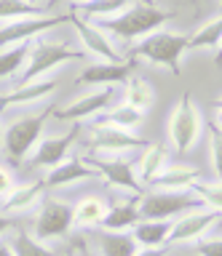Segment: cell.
Segmentation results:
<instances>
[{
	"label": "cell",
	"instance_id": "1",
	"mask_svg": "<svg viewBox=\"0 0 222 256\" xmlns=\"http://www.w3.org/2000/svg\"><path fill=\"white\" fill-rule=\"evenodd\" d=\"M169 19H174V11H166V8L153 6V3H134L123 14L113 16V19L91 22V24H97L107 38L113 35L121 40H142L158 32Z\"/></svg>",
	"mask_w": 222,
	"mask_h": 256
},
{
	"label": "cell",
	"instance_id": "2",
	"mask_svg": "<svg viewBox=\"0 0 222 256\" xmlns=\"http://www.w3.org/2000/svg\"><path fill=\"white\" fill-rule=\"evenodd\" d=\"M185 51H190V38L187 35H179V32H166V30H158L153 35L142 38L137 46L129 51L126 59H145V62H153V64H163L166 70H171L174 75H182V56Z\"/></svg>",
	"mask_w": 222,
	"mask_h": 256
},
{
	"label": "cell",
	"instance_id": "3",
	"mask_svg": "<svg viewBox=\"0 0 222 256\" xmlns=\"http://www.w3.org/2000/svg\"><path fill=\"white\" fill-rule=\"evenodd\" d=\"M54 110H57L54 104H46V110L35 112V115H25L9 123V128L3 131V144H6V152L14 160H25L27 155H33V150L43 139L46 120L54 115Z\"/></svg>",
	"mask_w": 222,
	"mask_h": 256
},
{
	"label": "cell",
	"instance_id": "4",
	"mask_svg": "<svg viewBox=\"0 0 222 256\" xmlns=\"http://www.w3.org/2000/svg\"><path fill=\"white\" fill-rule=\"evenodd\" d=\"M203 203L193 192H171V190H145L139 198V219L147 222H171L179 214L198 211Z\"/></svg>",
	"mask_w": 222,
	"mask_h": 256
},
{
	"label": "cell",
	"instance_id": "5",
	"mask_svg": "<svg viewBox=\"0 0 222 256\" xmlns=\"http://www.w3.org/2000/svg\"><path fill=\"white\" fill-rule=\"evenodd\" d=\"M86 59V51H75V48H67L59 40H33V51H30V59L22 70V80L19 86L25 83H35V80H43L46 72H51L54 67L65 62H81Z\"/></svg>",
	"mask_w": 222,
	"mask_h": 256
},
{
	"label": "cell",
	"instance_id": "6",
	"mask_svg": "<svg viewBox=\"0 0 222 256\" xmlns=\"http://www.w3.org/2000/svg\"><path fill=\"white\" fill-rule=\"evenodd\" d=\"M166 131H169V142H171L174 152H179V155H185L198 142V136H201V112L193 104V96L190 94L179 96L177 107L169 115V128Z\"/></svg>",
	"mask_w": 222,
	"mask_h": 256
},
{
	"label": "cell",
	"instance_id": "7",
	"mask_svg": "<svg viewBox=\"0 0 222 256\" xmlns=\"http://www.w3.org/2000/svg\"><path fill=\"white\" fill-rule=\"evenodd\" d=\"M75 224V208L70 203H62V200H46L38 211V219H35V230H33V238L38 243H46L51 238H62L73 230Z\"/></svg>",
	"mask_w": 222,
	"mask_h": 256
},
{
	"label": "cell",
	"instance_id": "8",
	"mask_svg": "<svg viewBox=\"0 0 222 256\" xmlns=\"http://www.w3.org/2000/svg\"><path fill=\"white\" fill-rule=\"evenodd\" d=\"M153 142L134 136L123 128H113V126H94L91 128V139H89V150L91 152H105V155H123L129 150H147Z\"/></svg>",
	"mask_w": 222,
	"mask_h": 256
},
{
	"label": "cell",
	"instance_id": "9",
	"mask_svg": "<svg viewBox=\"0 0 222 256\" xmlns=\"http://www.w3.org/2000/svg\"><path fill=\"white\" fill-rule=\"evenodd\" d=\"M70 14L65 16H33V19H17L6 22L0 27V46H19V43H33L41 32L57 27V24L67 22Z\"/></svg>",
	"mask_w": 222,
	"mask_h": 256
},
{
	"label": "cell",
	"instance_id": "10",
	"mask_svg": "<svg viewBox=\"0 0 222 256\" xmlns=\"http://www.w3.org/2000/svg\"><path fill=\"white\" fill-rule=\"evenodd\" d=\"M86 166L99 171L110 184L121 190H129L134 195H145V187L137 179V168H134L126 158H86Z\"/></svg>",
	"mask_w": 222,
	"mask_h": 256
},
{
	"label": "cell",
	"instance_id": "11",
	"mask_svg": "<svg viewBox=\"0 0 222 256\" xmlns=\"http://www.w3.org/2000/svg\"><path fill=\"white\" fill-rule=\"evenodd\" d=\"M81 131L83 128L75 126L62 136H46V139H41V144H38V147L33 150V155H30V163L38 166V168H57L59 163H65L67 152L78 142Z\"/></svg>",
	"mask_w": 222,
	"mask_h": 256
},
{
	"label": "cell",
	"instance_id": "12",
	"mask_svg": "<svg viewBox=\"0 0 222 256\" xmlns=\"http://www.w3.org/2000/svg\"><path fill=\"white\" fill-rule=\"evenodd\" d=\"M67 14H70V22L75 24L78 38H81V43L86 46V51H89V54H97L102 62H110V64H123L126 62V56H121V54L115 51L113 40H110L105 32L97 27V24L81 19V16L73 14V11H67Z\"/></svg>",
	"mask_w": 222,
	"mask_h": 256
},
{
	"label": "cell",
	"instance_id": "13",
	"mask_svg": "<svg viewBox=\"0 0 222 256\" xmlns=\"http://www.w3.org/2000/svg\"><path fill=\"white\" fill-rule=\"evenodd\" d=\"M219 216L222 214L211 211V208H198V211H190L185 216H179V219L174 222V227H171L169 243H190V240L203 238L211 224L219 222Z\"/></svg>",
	"mask_w": 222,
	"mask_h": 256
},
{
	"label": "cell",
	"instance_id": "14",
	"mask_svg": "<svg viewBox=\"0 0 222 256\" xmlns=\"http://www.w3.org/2000/svg\"><path fill=\"white\" fill-rule=\"evenodd\" d=\"M113 94H115L113 88L91 91V94L81 96V99H75L67 110H54V118H57V120H86V118H94V115H99L102 110L110 107Z\"/></svg>",
	"mask_w": 222,
	"mask_h": 256
},
{
	"label": "cell",
	"instance_id": "15",
	"mask_svg": "<svg viewBox=\"0 0 222 256\" xmlns=\"http://www.w3.org/2000/svg\"><path fill=\"white\" fill-rule=\"evenodd\" d=\"M54 91H57V78H43V80H35V83L17 86L9 94H0V110H11V107H22V104L41 102L43 96H49Z\"/></svg>",
	"mask_w": 222,
	"mask_h": 256
},
{
	"label": "cell",
	"instance_id": "16",
	"mask_svg": "<svg viewBox=\"0 0 222 256\" xmlns=\"http://www.w3.org/2000/svg\"><path fill=\"white\" fill-rule=\"evenodd\" d=\"M131 75V64L126 59L123 64H110V62H97V64H89L81 75H78V83H89V86H107L113 88L115 83H123L129 80Z\"/></svg>",
	"mask_w": 222,
	"mask_h": 256
},
{
	"label": "cell",
	"instance_id": "17",
	"mask_svg": "<svg viewBox=\"0 0 222 256\" xmlns=\"http://www.w3.org/2000/svg\"><path fill=\"white\" fill-rule=\"evenodd\" d=\"M139 198L142 195H134L131 200H123V203H115L107 208L105 219H102V230L105 232H123V230H131L142 222L139 219Z\"/></svg>",
	"mask_w": 222,
	"mask_h": 256
},
{
	"label": "cell",
	"instance_id": "18",
	"mask_svg": "<svg viewBox=\"0 0 222 256\" xmlns=\"http://www.w3.org/2000/svg\"><path fill=\"white\" fill-rule=\"evenodd\" d=\"M201 179V171L190 166H169L158 174L150 190H171V192H190Z\"/></svg>",
	"mask_w": 222,
	"mask_h": 256
},
{
	"label": "cell",
	"instance_id": "19",
	"mask_svg": "<svg viewBox=\"0 0 222 256\" xmlns=\"http://www.w3.org/2000/svg\"><path fill=\"white\" fill-rule=\"evenodd\" d=\"M97 176L94 168L86 166V160L81 158H67L65 163H59L57 168H51L49 176H46V187H65V184H75V182H83V179H91Z\"/></svg>",
	"mask_w": 222,
	"mask_h": 256
},
{
	"label": "cell",
	"instance_id": "20",
	"mask_svg": "<svg viewBox=\"0 0 222 256\" xmlns=\"http://www.w3.org/2000/svg\"><path fill=\"white\" fill-rule=\"evenodd\" d=\"M139 251L137 240L129 232H97V254L99 256H134Z\"/></svg>",
	"mask_w": 222,
	"mask_h": 256
},
{
	"label": "cell",
	"instance_id": "21",
	"mask_svg": "<svg viewBox=\"0 0 222 256\" xmlns=\"http://www.w3.org/2000/svg\"><path fill=\"white\" fill-rule=\"evenodd\" d=\"M171 227H174V222H147V219H142L137 227H134L131 235L137 240V246H142V248H163L169 243Z\"/></svg>",
	"mask_w": 222,
	"mask_h": 256
},
{
	"label": "cell",
	"instance_id": "22",
	"mask_svg": "<svg viewBox=\"0 0 222 256\" xmlns=\"http://www.w3.org/2000/svg\"><path fill=\"white\" fill-rule=\"evenodd\" d=\"M131 3L126 0H94V3H73L67 11H73L78 16H89V22H105V19H113V16L123 14Z\"/></svg>",
	"mask_w": 222,
	"mask_h": 256
},
{
	"label": "cell",
	"instance_id": "23",
	"mask_svg": "<svg viewBox=\"0 0 222 256\" xmlns=\"http://www.w3.org/2000/svg\"><path fill=\"white\" fill-rule=\"evenodd\" d=\"M166 168V147L163 144H150L145 150V155L139 160V171H137V179L142 187H153V182L158 179V174H161Z\"/></svg>",
	"mask_w": 222,
	"mask_h": 256
},
{
	"label": "cell",
	"instance_id": "24",
	"mask_svg": "<svg viewBox=\"0 0 222 256\" xmlns=\"http://www.w3.org/2000/svg\"><path fill=\"white\" fill-rule=\"evenodd\" d=\"M43 187H46L43 179L27 182V184H19V187H14L11 195L3 200V211H6V214H22V211H27V208L33 206L38 198H41Z\"/></svg>",
	"mask_w": 222,
	"mask_h": 256
},
{
	"label": "cell",
	"instance_id": "25",
	"mask_svg": "<svg viewBox=\"0 0 222 256\" xmlns=\"http://www.w3.org/2000/svg\"><path fill=\"white\" fill-rule=\"evenodd\" d=\"M54 3H22V0H0V22L33 19V16H49Z\"/></svg>",
	"mask_w": 222,
	"mask_h": 256
},
{
	"label": "cell",
	"instance_id": "26",
	"mask_svg": "<svg viewBox=\"0 0 222 256\" xmlns=\"http://www.w3.org/2000/svg\"><path fill=\"white\" fill-rule=\"evenodd\" d=\"M142 120H145V112L129 107V104H118L113 107L110 112H102L97 126H113V128H123V131H131V128H137Z\"/></svg>",
	"mask_w": 222,
	"mask_h": 256
},
{
	"label": "cell",
	"instance_id": "27",
	"mask_svg": "<svg viewBox=\"0 0 222 256\" xmlns=\"http://www.w3.org/2000/svg\"><path fill=\"white\" fill-rule=\"evenodd\" d=\"M123 99H126L123 104L145 112L150 104L155 102V94H153V86H150L145 78H129L126 80V88H123Z\"/></svg>",
	"mask_w": 222,
	"mask_h": 256
},
{
	"label": "cell",
	"instance_id": "28",
	"mask_svg": "<svg viewBox=\"0 0 222 256\" xmlns=\"http://www.w3.org/2000/svg\"><path fill=\"white\" fill-rule=\"evenodd\" d=\"M30 51H33V43H19L11 48H3L0 51V78H11V75L25 70Z\"/></svg>",
	"mask_w": 222,
	"mask_h": 256
},
{
	"label": "cell",
	"instance_id": "29",
	"mask_svg": "<svg viewBox=\"0 0 222 256\" xmlns=\"http://www.w3.org/2000/svg\"><path fill=\"white\" fill-rule=\"evenodd\" d=\"M75 208V224L78 227H94V224H102V219H105V214H107V203L102 198H83Z\"/></svg>",
	"mask_w": 222,
	"mask_h": 256
},
{
	"label": "cell",
	"instance_id": "30",
	"mask_svg": "<svg viewBox=\"0 0 222 256\" xmlns=\"http://www.w3.org/2000/svg\"><path fill=\"white\" fill-rule=\"evenodd\" d=\"M219 46H222V8L219 16H214L195 35H190V48H219Z\"/></svg>",
	"mask_w": 222,
	"mask_h": 256
},
{
	"label": "cell",
	"instance_id": "31",
	"mask_svg": "<svg viewBox=\"0 0 222 256\" xmlns=\"http://www.w3.org/2000/svg\"><path fill=\"white\" fill-rule=\"evenodd\" d=\"M14 256H57L54 248H49L46 243H38L33 235H27V232H17L11 240H9Z\"/></svg>",
	"mask_w": 222,
	"mask_h": 256
},
{
	"label": "cell",
	"instance_id": "32",
	"mask_svg": "<svg viewBox=\"0 0 222 256\" xmlns=\"http://www.w3.org/2000/svg\"><path fill=\"white\" fill-rule=\"evenodd\" d=\"M190 192H193V195L201 200L203 206H209L211 211L222 214V184H206V182H198Z\"/></svg>",
	"mask_w": 222,
	"mask_h": 256
},
{
	"label": "cell",
	"instance_id": "33",
	"mask_svg": "<svg viewBox=\"0 0 222 256\" xmlns=\"http://www.w3.org/2000/svg\"><path fill=\"white\" fill-rule=\"evenodd\" d=\"M209 144H211V166H214V174H217V184H222V131L211 128Z\"/></svg>",
	"mask_w": 222,
	"mask_h": 256
},
{
	"label": "cell",
	"instance_id": "34",
	"mask_svg": "<svg viewBox=\"0 0 222 256\" xmlns=\"http://www.w3.org/2000/svg\"><path fill=\"white\" fill-rule=\"evenodd\" d=\"M195 251H198V256H222V238L195 240Z\"/></svg>",
	"mask_w": 222,
	"mask_h": 256
},
{
	"label": "cell",
	"instance_id": "35",
	"mask_svg": "<svg viewBox=\"0 0 222 256\" xmlns=\"http://www.w3.org/2000/svg\"><path fill=\"white\" fill-rule=\"evenodd\" d=\"M14 187H17V184H14V174H11V168L0 166V203H3V200L11 195V190H14Z\"/></svg>",
	"mask_w": 222,
	"mask_h": 256
},
{
	"label": "cell",
	"instance_id": "36",
	"mask_svg": "<svg viewBox=\"0 0 222 256\" xmlns=\"http://www.w3.org/2000/svg\"><path fill=\"white\" fill-rule=\"evenodd\" d=\"M73 248H75V256H99L97 251H91V248H89V243H86L83 238H75Z\"/></svg>",
	"mask_w": 222,
	"mask_h": 256
},
{
	"label": "cell",
	"instance_id": "37",
	"mask_svg": "<svg viewBox=\"0 0 222 256\" xmlns=\"http://www.w3.org/2000/svg\"><path fill=\"white\" fill-rule=\"evenodd\" d=\"M166 254L169 251H166V246H163V248H139L134 256H166Z\"/></svg>",
	"mask_w": 222,
	"mask_h": 256
},
{
	"label": "cell",
	"instance_id": "38",
	"mask_svg": "<svg viewBox=\"0 0 222 256\" xmlns=\"http://www.w3.org/2000/svg\"><path fill=\"white\" fill-rule=\"evenodd\" d=\"M211 128H217V131H222V107H219V104H214V115H211Z\"/></svg>",
	"mask_w": 222,
	"mask_h": 256
},
{
	"label": "cell",
	"instance_id": "39",
	"mask_svg": "<svg viewBox=\"0 0 222 256\" xmlns=\"http://www.w3.org/2000/svg\"><path fill=\"white\" fill-rule=\"evenodd\" d=\"M11 227H14V219H11L9 214H0V235H6Z\"/></svg>",
	"mask_w": 222,
	"mask_h": 256
},
{
	"label": "cell",
	"instance_id": "40",
	"mask_svg": "<svg viewBox=\"0 0 222 256\" xmlns=\"http://www.w3.org/2000/svg\"><path fill=\"white\" fill-rule=\"evenodd\" d=\"M0 256H14L11 246H9V240H0Z\"/></svg>",
	"mask_w": 222,
	"mask_h": 256
},
{
	"label": "cell",
	"instance_id": "41",
	"mask_svg": "<svg viewBox=\"0 0 222 256\" xmlns=\"http://www.w3.org/2000/svg\"><path fill=\"white\" fill-rule=\"evenodd\" d=\"M217 64H222V46L217 48Z\"/></svg>",
	"mask_w": 222,
	"mask_h": 256
},
{
	"label": "cell",
	"instance_id": "42",
	"mask_svg": "<svg viewBox=\"0 0 222 256\" xmlns=\"http://www.w3.org/2000/svg\"><path fill=\"white\" fill-rule=\"evenodd\" d=\"M217 104H219V107H222V96H219V99H217Z\"/></svg>",
	"mask_w": 222,
	"mask_h": 256
},
{
	"label": "cell",
	"instance_id": "43",
	"mask_svg": "<svg viewBox=\"0 0 222 256\" xmlns=\"http://www.w3.org/2000/svg\"><path fill=\"white\" fill-rule=\"evenodd\" d=\"M67 256H73V254H67Z\"/></svg>",
	"mask_w": 222,
	"mask_h": 256
}]
</instances>
